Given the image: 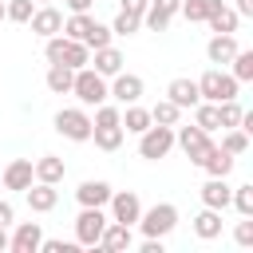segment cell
<instances>
[{
  "mask_svg": "<svg viewBox=\"0 0 253 253\" xmlns=\"http://www.w3.org/2000/svg\"><path fill=\"white\" fill-rule=\"evenodd\" d=\"M71 95L79 99V107H99V103H107V99H111L107 79H103V75H99L91 63L75 71V79H71Z\"/></svg>",
  "mask_w": 253,
  "mask_h": 253,
  "instance_id": "1",
  "label": "cell"
},
{
  "mask_svg": "<svg viewBox=\"0 0 253 253\" xmlns=\"http://www.w3.org/2000/svg\"><path fill=\"white\" fill-rule=\"evenodd\" d=\"M146 237H166L174 225H178V206L174 202H154L150 210H142L138 213V221H134Z\"/></svg>",
  "mask_w": 253,
  "mask_h": 253,
  "instance_id": "2",
  "label": "cell"
},
{
  "mask_svg": "<svg viewBox=\"0 0 253 253\" xmlns=\"http://www.w3.org/2000/svg\"><path fill=\"white\" fill-rule=\"evenodd\" d=\"M237 79L229 75V71H221V67H210L202 79H198V95L206 99V103H221V99H237Z\"/></svg>",
  "mask_w": 253,
  "mask_h": 253,
  "instance_id": "3",
  "label": "cell"
},
{
  "mask_svg": "<svg viewBox=\"0 0 253 253\" xmlns=\"http://www.w3.org/2000/svg\"><path fill=\"white\" fill-rule=\"evenodd\" d=\"M174 150V126H162V123H150L142 134H138V154L146 162H158Z\"/></svg>",
  "mask_w": 253,
  "mask_h": 253,
  "instance_id": "4",
  "label": "cell"
},
{
  "mask_svg": "<svg viewBox=\"0 0 253 253\" xmlns=\"http://www.w3.org/2000/svg\"><path fill=\"white\" fill-rule=\"evenodd\" d=\"M55 130L63 138H71V142H87L91 138V115H87V107H63L55 115Z\"/></svg>",
  "mask_w": 253,
  "mask_h": 253,
  "instance_id": "5",
  "label": "cell"
},
{
  "mask_svg": "<svg viewBox=\"0 0 253 253\" xmlns=\"http://www.w3.org/2000/svg\"><path fill=\"white\" fill-rule=\"evenodd\" d=\"M174 142L182 146V154H186L194 166H202L206 154L213 150V138H210L202 126H178V130H174Z\"/></svg>",
  "mask_w": 253,
  "mask_h": 253,
  "instance_id": "6",
  "label": "cell"
},
{
  "mask_svg": "<svg viewBox=\"0 0 253 253\" xmlns=\"http://www.w3.org/2000/svg\"><path fill=\"white\" fill-rule=\"evenodd\" d=\"M107 221H111V217L103 213V206H83L79 217H75V241L87 245V249H95V245H99V233H103Z\"/></svg>",
  "mask_w": 253,
  "mask_h": 253,
  "instance_id": "7",
  "label": "cell"
},
{
  "mask_svg": "<svg viewBox=\"0 0 253 253\" xmlns=\"http://www.w3.org/2000/svg\"><path fill=\"white\" fill-rule=\"evenodd\" d=\"M107 91H111V99H119V103L126 107V103H138V99H142V91H146V83H142V75H130V71H119V75H111V83H107Z\"/></svg>",
  "mask_w": 253,
  "mask_h": 253,
  "instance_id": "8",
  "label": "cell"
},
{
  "mask_svg": "<svg viewBox=\"0 0 253 253\" xmlns=\"http://www.w3.org/2000/svg\"><path fill=\"white\" fill-rule=\"evenodd\" d=\"M107 206H111V221H123V225H134L138 213H142V202H138L134 190H115Z\"/></svg>",
  "mask_w": 253,
  "mask_h": 253,
  "instance_id": "9",
  "label": "cell"
},
{
  "mask_svg": "<svg viewBox=\"0 0 253 253\" xmlns=\"http://www.w3.org/2000/svg\"><path fill=\"white\" fill-rule=\"evenodd\" d=\"M32 32L40 36V40H47V36H55V32H63V12L55 8V4H36V12H32Z\"/></svg>",
  "mask_w": 253,
  "mask_h": 253,
  "instance_id": "10",
  "label": "cell"
},
{
  "mask_svg": "<svg viewBox=\"0 0 253 253\" xmlns=\"http://www.w3.org/2000/svg\"><path fill=\"white\" fill-rule=\"evenodd\" d=\"M40 241H43L40 221H20L16 233L8 237V249H12V253H40Z\"/></svg>",
  "mask_w": 253,
  "mask_h": 253,
  "instance_id": "11",
  "label": "cell"
},
{
  "mask_svg": "<svg viewBox=\"0 0 253 253\" xmlns=\"http://www.w3.org/2000/svg\"><path fill=\"white\" fill-rule=\"evenodd\" d=\"M0 182H4V190H28V186L36 182L32 158H12V162L4 166V174H0Z\"/></svg>",
  "mask_w": 253,
  "mask_h": 253,
  "instance_id": "12",
  "label": "cell"
},
{
  "mask_svg": "<svg viewBox=\"0 0 253 253\" xmlns=\"http://www.w3.org/2000/svg\"><path fill=\"white\" fill-rule=\"evenodd\" d=\"M24 194H28V210H32V213H51L55 202H59V190H55L51 182H32Z\"/></svg>",
  "mask_w": 253,
  "mask_h": 253,
  "instance_id": "13",
  "label": "cell"
},
{
  "mask_svg": "<svg viewBox=\"0 0 253 253\" xmlns=\"http://www.w3.org/2000/svg\"><path fill=\"white\" fill-rule=\"evenodd\" d=\"M130 245H134L130 225H123V221H107V225H103V233H99V249H107V253H123V249H130Z\"/></svg>",
  "mask_w": 253,
  "mask_h": 253,
  "instance_id": "14",
  "label": "cell"
},
{
  "mask_svg": "<svg viewBox=\"0 0 253 253\" xmlns=\"http://www.w3.org/2000/svg\"><path fill=\"white\" fill-rule=\"evenodd\" d=\"M111 182H103V178H87V182H79V190H75V198H79V206H107L111 202Z\"/></svg>",
  "mask_w": 253,
  "mask_h": 253,
  "instance_id": "15",
  "label": "cell"
},
{
  "mask_svg": "<svg viewBox=\"0 0 253 253\" xmlns=\"http://www.w3.org/2000/svg\"><path fill=\"white\" fill-rule=\"evenodd\" d=\"M198 194H202V206H210V210H225V206H229V194H233V186H229L225 178H206Z\"/></svg>",
  "mask_w": 253,
  "mask_h": 253,
  "instance_id": "16",
  "label": "cell"
},
{
  "mask_svg": "<svg viewBox=\"0 0 253 253\" xmlns=\"http://www.w3.org/2000/svg\"><path fill=\"white\" fill-rule=\"evenodd\" d=\"M233 51H237V40H233V32H213L210 36V43H206V55H210V63H229L233 59Z\"/></svg>",
  "mask_w": 253,
  "mask_h": 253,
  "instance_id": "17",
  "label": "cell"
},
{
  "mask_svg": "<svg viewBox=\"0 0 253 253\" xmlns=\"http://www.w3.org/2000/svg\"><path fill=\"white\" fill-rule=\"evenodd\" d=\"M166 99L170 103H178L182 111L186 107H194L202 95H198V79H186V75H178V79H170V87H166Z\"/></svg>",
  "mask_w": 253,
  "mask_h": 253,
  "instance_id": "18",
  "label": "cell"
},
{
  "mask_svg": "<svg viewBox=\"0 0 253 253\" xmlns=\"http://www.w3.org/2000/svg\"><path fill=\"white\" fill-rule=\"evenodd\" d=\"M91 67H95L103 79H111V75H119V71H123V51H119L115 43H107V47H95V59H91Z\"/></svg>",
  "mask_w": 253,
  "mask_h": 253,
  "instance_id": "19",
  "label": "cell"
},
{
  "mask_svg": "<svg viewBox=\"0 0 253 253\" xmlns=\"http://www.w3.org/2000/svg\"><path fill=\"white\" fill-rule=\"evenodd\" d=\"M32 170H36V182H51V186H59L63 174H67V162L55 158V154H43V158L32 162Z\"/></svg>",
  "mask_w": 253,
  "mask_h": 253,
  "instance_id": "20",
  "label": "cell"
},
{
  "mask_svg": "<svg viewBox=\"0 0 253 253\" xmlns=\"http://www.w3.org/2000/svg\"><path fill=\"white\" fill-rule=\"evenodd\" d=\"M233 162H237L233 154H225L221 146H213V150L206 154V162H202V170H206L210 178H229V174H233Z\"/></svg>",
  "mask_w": 253,
  "mask_h": 253,
  "instance_id": "21",
  "label": "cell"
},
{
  "mask_svg": "<svg viewBox=\"0 0 253 253\" xmlns=\"http://www.w3.org/2000/svg\"><path fill=\"white\" fill-rule=\"evenodd\" d=\"M194 233L202 237V241H213V237H221V210H202L198 217H194Z\"/></svg>",
  "mask_w": 253,
  "mask_h": 253,
  "instance_id": "22",
  "label": "cell"
},
{
  "mask_svg": "<svg viewBox=\"0 0 253 253\" xmlns=\"http://www.w3.org/2000/svg\"><path fill=\"white\" fill-rule=\"evenodd\" d=\"M206 24H210V32H237L241 16H237V12H233V8H229V4L221 0V4H217V8H213V12L206 16Z\"/></svg>",
  "mask_w": 253,
  "mask_h": 253,
  "instance_id": "23",
  "label": "cell"
},
{
  "mask_svg": "<svg viewBox=\"0 0 253 253\" xmlns=\"http://www.w3.org/2000/svg\"><path fill=\"white\" fill-rule=\"evenodd\" d=\"M71 79H75V71H71L67 63H51L47 75H43L47 91H55V95H71Z\"/></svg>",
  "mask_w": 253,
  "mask_h": 253,
  "instance_id": "24",
  "label": "cell"
},
{
  "mask_svg": "<svg viewBox=\"0 0 253 253\" xmlns=\"http://www.w3.org/2000/svg\"><path fill=\"white\" fill-rule=\"evenodd\" d=\"M190 111H194V126H202L206 134L221 130V119H217V103H206V99H198Z\"/></svg>",
  "mask_w": 253,
  "mask_h": 253,
  "instance_id": "25",
  "label": "cell"
},
{
  "mask_svg": "<svg viewBox=\"0 0 253 253\" xmlns=\"http://www.w3.org/2000/svg\"><path fill=\"white\" fill-rule=\"evenodd\" d=\"M119 123H123V130H126V134H142V130L150 126V111H146V107H138V103H126V111L119 115Z\"/></svg>",
  "mask_w": 253,
  "mask_h": 253,
  "instance_id": "26",
  "label": "cell"
},
{
  "mask_svg": "<svg viewBox=\"0 0 253 253\" xmlns=\"http://www.w3.org/2000/svg\"><path fill=\"white\" fill-rule=\"evenodd\" d=\"M91 138H95V146H99V150H107V154H111V150H119V146H123L126 130H123L119 123H111V126H91Z\"/></svg>",
  "mask_w": 253,
  "mask_h": 253,
  "instance_id": "27",
  "label": "cell"
},
{
  "mask_svg": "<svg viewBox=\"0 0 253 253\" xmlns=\"http://www.w3.org/2000/svg\"><path fill=\"white\" fill-rule=\"evenodd\" d=\"M91 24H95V16H91V12H71V16L63 20V36H67V40H79V43H83V36L91 32Z\"/></svg>",
  "mask_w": 253,
  "mask_h": 253,
  "instance_id": "28",
  "label": "cell"
},
{
  "mask_svg": "<svg viewBox=\"0 0 253 253\" xmlns=\"http://www.w3.org/2000/svg\"><path fill=\"white\" fill-rule=\"evenodd\" d=\"M217 4H221V0H182V4H178V12H182L190 24H206V16H210Z\"/></svg>",
  "mask_w": 253,
  "mask_h": 253,
  "instance_id": "29",
  "label": "cell"
},
{
  "mask_svg": "<svg viewBox=\"0 0 253 253\" xmlns=\"http://www.w3.org/2000/svg\"><path fill=\"white\" fill-rule=\"evenodd\" d=\"M229 75H233L237 83H249V79H253V51L237 47V51H233V59H229Z\"/></svg>",
  "mask_w": 253,
  "mask_h": 253,
  "instance_id": "30",
  "label": "cell"
},
{
  "mask_svg": "<svg viewBox=\"0 0 253 253\" xmlns=\"http://www.w3.org/2000/svg\"><path fill=\"white\" fill-rule=\"evenodd\" d=\"M221 150L233 154V158H241V154L249 150V134H245L241 126H225V134H221Z\"/></svg>",
  "mask_w": 253,
  "mask_h": 253,
  "instance_id": "31",
  "label": "cell"
},
{
  "mask_svg": "<svg viewBox=\"0 0 253 253\" xmlns=\"http://www.w3.org/2000/svg\"><path fill=\"white\" fill-rule=\"evenodd\" d=\"M63 63H67L71 71L87 67V63H91V47H87V43H79V40H67V47H63Z\"/></svg>",
  "mask_w": 253,
  "mask_h": 253,
  "instance_id": "32",
  "label": "cell"
},
{
  "mask_svg": "<svg viewBox=\"0 0 253 253\" xmlns=\"http://www.w3.org/2000/svg\"><path fill=\"white\" fill-rule=\"evenodd\" d=\"M178 119H182V107H178V103H170V99H162V103H154V107H150V123L178 126Z\"/></svg>",
  "mask_w": 253,
  "mask_h": 253,
  "instance_id": "33",
  "label": "cell"
},
{
  "mask_svg": "<svg viewBox=\"0 0 253 253\" xmlns=\"http://www.w3.org/2000/svg\"><path fill=\"white\" fill-rule=\"evenodd\" d=\"M36 12V0H8L4 4V20H16V24H28Z\"/></svg>",
  "mask_w": 253,
  "mask_h": 253,
  "instance_id": "34",
  "label": "cell"
},
{
  "mask_svg": "<svg viewBox=\"0 0 253 253\" xmlns=\"http://www.w3.org/2000/svg\"><path fill=\"white\" fill-rule=\"evenodd\" d=\"M241 115H245V111H241V103H237V99H221V103H217L221 130H225V126H237V123H241Z\"/></svg>",
  "mask_w": 253,
  "mask_h": 253,
  "instance_id": "35",
  "label": "cell"
},
{
  "mask_svg": "<svg viewBox=\"0 0 253 253\" xmlns=\"http://www.w3.org/2000/svg\"><path fill=\"white\" fill-rule=\"evenodd\" d=\"M229 206H237V213H241V217H249V213H253V186H249V182H245V186H233Z\"/></svg>",
  "mask_w": 253,
  "mask_h": 253,
  "instance_id": "36",
  "label": "cell"
},
{
  "mask_svg": "<svg viewBox=\"0 0 253 253\" xmlns=\"http://www.w3.org/2000/svg\"><path fill=\"white\" fill-rule=\"evenodd\" d=\"M142 28V16H130V12H119L115 20H111V32L115 36H134Z\"/></svg>",
  "mask_w": 253,
  "mask_h": 253,
  "instance_id": "37",
  "label": "cell"
},
{
  "mask_svg": "<svg viewBox=\"0 0 253 253\" xmlns=\"http://www.w3.org/2000/svg\"><path fill=\"white\" fill-rule=\"evenodd\" d=\"M111 40H115V32H111V28H107V24H99V20H95V24H91V32H87V36H83V43H87V47H91V51H95V47H107V43H111Z\"/></svg>",
  "mask_w": 253,
  "mask_h": 253,
  "instance_id": "38",
  "label": "cell"
},
{
  "mask_svg": "<svg viewBox=\"0 0 253 253\" xmlns=\"http://www.w3.org/2000/svg\"><path fill=\"white\" fill-rule=\"evenodd\" d=\"M233 241H237L241 249H249V245H253V213L237 221V229H233Z\"/></svg>",
  "mask_w": 253,
  "mask_h": 253,
  "instance_id": "39",
  "label": "cell"
},
{
  "mask_svg": "<svg viewBox=\"0 0 253 253\" xmlns=\"http://www.w3.org/2000/svg\"><path fill=\"white\" fill-rule=\"evenodd\" d=\"M40 249H43V253H75V249H79V241H55V237H43V241H40Z\"/></svg>",
  "mask_w": 253,
  "mask_h": 253,
  "instance_id": "40",
  "label": "cell"
},
{
  "mask_svg": "<svg viewBox=\"0 0 253 253\" xmlns=\"http://www.w3.org/2000/svg\"><path fill=\"white\" fill-rule=\"evenodd\" d=\"M150 0H119V12H130V16H142Z\"/></svg>",
  "mask_w": 253,
  "mask_h": 253,
  "instance_id": "41",
  "label": "cell"
},
{
  "mask_svg": "<svg viewBox=\"0 0 253 253\" xmlns=\"http://www.w3.org/2000/svg\"><path fill=\"white\" fill-rule=\"evenodd\" d=\"M12 221H16V210H12V202H0V225L8 229Z\"/></svg>",
  "mask_w": 253,
  "mask_h": 253,
  "instance_id": "42",
  "label": "cell"
},
{
  "mask_svg": "<svg viewBox=\"0 0 253 253\" xmlns=\"http://www.w3.org/2000/svg\"><path fill=\"white\" fill-rule=\"evenodd\" d=\"M178 4H182V0H150V8H158V12H170V16H178Z\"/></svg>",
  "mask_w": 253,
  "mask_h": 253,
  "instance_id": "43",
  "label": "cell"
},
{
  "mask_svg": "<svg viewBox=\"0 0 253 253\" xmlns=\"http://www.w3.org/2000/svg\"><path fill=\"white\" fill-rule=\"evenodd\" d=\"M162 249H166L162 237H146V241H142V253H162Z\"/></svg>",
  "mask_w": 253,
  "mask_h": 253,
  "instance_id": "44",
  "label": "cell"
},
{
  "mask_svg": "<svg viewBox=\"0 0 253 253\" xmlns=\"http://www.w3.org/2000/svg\"><path fill=\"white\" fill-rule=\"evenodd\" d=\"M233 12H237V16H253V0H237Z\"/></svg>",
  "mask_w": 253,
  "mask_h": 253,
  "instance_id": "45",
  "label": "cell"
},
{
  "mask_svg": "<svg viewBox=\"0 0 253 253\" xmlns=\"http://www.w3.org/2000/svg\"><path fill=\"white\" fill-rule=\"evenodd\" d=\"M63 4H67V8H71V12H87V8H91V4H95V0H63Z\"/></svg>",
  "mask_w": 253,
  "mask_h": 253,
  "instance_id": "46",
  "label": "cell"
},
{
  "mask_svg": "<svg viewBox=\"0 0 253 253\" xmlns=\"http://www.w3.org/2000/svg\"><path fill=\"white\" fill-rule=\"evenodd\" d=\"M0 253H8V233H4V225H0Z\"/></svg>",
  "mask_w": 253,
  "mask_h": 253,
  "instance_id": "47",
  "label": "cell"
},
{
  "mask_svg": "<svg viewBox=\"0 0 253 253\" xmlns=\"http://www.w3.org/2000/svg\"><path fill=\"white\" fill-rule=\"evenodd\" d=\"M0 20H4V0H0Z\"/></svg>",
  "mask_w": 253,
  "mask_h": 253,
  "instance_id": "48",
  "label": "cell"
},
{
  "mask_svg": "<svg viewBox=\"0 0 253 253\" xmlns=\"http://www.w3.org/2000/svg\"><path fill=\"white\" fill-rule=\"evenodd\" d=\"M36 4H51V0H36Z\"/></svg>",
  "mask_w": 253,
  "mask_h": 253,
  "instance_id": "49",
  "label": "cell"
}]
</instances>
